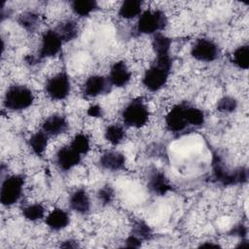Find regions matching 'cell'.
<instances>
[{
  "instance_id": "cell-18",
  "label": "cell",
  "mask_w": 249,
  "mask_h": 249,
  "mask_svg": "<svg viewBox=\"0 0 249 249\" xmlns=\"http://www.w3.org/2000/svg\"><path fill=\"white\" fill-rule=\"evenodd\" d=\"M69 216L66 211L55 208L46 218V224L53 231H60L69 224Z\"/></svg>"
},
{
  "instance_id": "cell-13",
  "label": "cell",
  "mask_w": 249,
  "mask_h": 249,
  "mask_svg": "<svg viewBox=\"0 0 249 249\" xmlns=\"http://www.w3.org/2000/svg\"><path fill=\"white\" fill-rule=\"evenodd\" d=\"M81 154L76 152L71 146L61 147L55 155L57 165L62 170H69L80 163Z\"/></svg>"
},
{
  "instance_id": "cell-20",
  "label": "cell",
  "mask_w": 249,
  "mask_h": 249,
  "mask_svg": "<svg viewBox=\"0 0 249 249\" xmlns=\"http://www.w3.org/2000/svg\"><path fill=\"white\" fill-rule=\"evenodd\" d=\"M142 2L139 0H126L123 2L119 10V16L125 19H130L141 15Z\"/></svg>"
},
{
  "instance_id": "cell-21",
  "label": "cell",
  "mask_w": 249,
  "mask_h": 249,
  "mask_svg": "<svg viewBox=\"0 0 249 249\" xmlns=\"http://www.w3.org/2000/svg\"><path fill=\"white\" fill-rule=\"evenodd\" d=\"M98 8L94 0H74L71 2L72 11L79 17H87Z\"/></svg>"
},
{
  "instance_id": "cell-15",
  "label": "cell",
  "mask_w": 249,
  "mask_h": 249,
  "mask_svg": "<svg viewBox=\"0 0 249 249\" xmlns=\"http://www.w3.org/2000/svg\"><path fill=\"white\" fill-rule=\"evenodd\" d=\"M68 129V122L62 115L54 114L48 117L43 124L42 130L48 135H58L64 133Z\"/></svg>"
},
{
  "instance_id": "cell-22",
  "label": "cell",
  "mask_w": 249,
  "mask_h": 249,
  "mask_svg": "<svg viewBox=\"0 0 249 249\" xmlns=\"http://www.w3.org/2000/svg\"><path fill=\"white\" fill-rule=\"evenodd\" d=\"M49 135L45 131H38L29 138V147L37 156H42L48 145Z\"/></svg>"
},
{
  "instance_id": "cell-33",
  "label": "cell",
  "mask_w": 249,
  "mask_h": 249,
  "mask_svg": "<svg viewBox=\"0 0 249 249\" xmlns=\"http://www.w3.org/2000/svg\"><path fill=\"white\" fill-rule=\"evenodd\" d=\"M141 244H142V240L133 234H130L125 239V247L127 248H138L141 246Z\"/></svg>"
},
{
  "instance_id": "cell-29",
  "label": "cell",
  "mask_w": 249,
  "mask_h": 249,
  "mask_svg": "<svg viewBox=\"0 0 249 249\" xmlns=\"http://www.w3.org/2000/svg\"><path fill=\"white\" fill-rule=\"evenodd\" d=\"M70 146L81 155L87 154L89 150V140L87 135L83 133H79L75 135Z\"/></svg>"
},
{
  "instance_id": "cell-14",
  "label": "cell",
  "mask_w": 249,
  "mask_h": 249,
  "mask_svg": "<svg viewBox=\"0 0 249 249\" xmlns=\"http://www.w3.org/2000/svg\"><path fill=\"white\" fill-rule=\"evenodd\" d=\"M108 79L112 86L124 87L131 79V72L124 61H117L112 65Z\"/></svg>"
},
{
  "instance_id": "cell-6",
  "label": "cell",
  "mask_w": 249,
  "mask_h": 249,
  "mask_svg": "<svg viewBox=\"0 0 249 249\" xmlns=\"http://www.w3.org/2000/svg\"><path fill=\"white\" fill-rule=\"evenodd\" d=\"M122 119L127 126L142 127L149 120V110L142 98L131 100L123 110Z\"/></svg>"
},
{
  "instance_id": "cell-2",
  "label": "cell",
  "mask_w": 249,
  "mask_h": 249,
  "mask_svg": "<svg viewBox=\"0 0 249 249\" xmlns=\"http://www.w3.org/2000/svg\"><path fill=\"white\" fill-rule=\"evenodd\" d=\"M172 65V59L169 54L158 55L155 62L145 71L142 78L144 87L151 90L160 89L167 82Z\"/></svg>"
},
{
  "instance_id": "cell-7",
  "label": "cell",
  "mask_w": 249,
  "mask_h": 249,
  "mask_svg": "<svg viewBox=\"0 0 249 249\" xmlns=\"http://www.w3.org/2000/svg\"><path fill=\"white\" fill-rule=\"evenodd\" d=\"M23 183V177L18 174L11 175L4 179L0 191V200L3 205L10 206L18 202L21 196Z\"/></svg>"
},
{
  "instance_id": "cell-9",
  "label": "cell",
  "mask_w": 249,
  "mask_h": 249,
  "mask_svg": "<svg viewBox=\"0 0 249 249\" xmlns=\"http://www.w3.org/2000/svg\"><path fill=\"white\" fill-rule=\"evenodd\" d=\"M62 39L54 29L46 31L41 40V47L37 55L38 60L56 55L62 47Z\"/></svg>"
},
{
  "instance_id": "cell-31",
  "label": "cell",
  "mask_w": 249,
  "mask_h": 249,
  "mask_svg": "<svg viewBox=\"0 0 249 249\" xmlns=\"http://www.w3.org/2000/svg\"><path fill=\"white\" fill-rule=\"evenodd\" d=\"M97 197H98L100 203H102L103 205H108L114 199V190L109 185L103 186L102 188H100L98 190Z\"/></svg>"
},
{
  "instance_id": "cell-36",
  "label": "cell",
  "mask_w": 249,
  "mask_h": 249,
  "mask_svg": "<svg viewBox=\"0 0 249 249\" xmlns=\"http://www.w3.org/2000/svg\"><path fill=\"white\" fill-rule=\"evenodd\" d=\"M202 247H205V246H213V247H218L219 245L218 244H214V243H204V244H201Z\"/></svg>"
},
{
  "instance_id": "cell-5",
  "label": "cell",
  "mask_w": 249,
  "mask_h": 249,
  "mask_svg": "<svg viewBox=\"0 0 249 249\" xmlns=\"http://www.w3.org/2000/svg\"><path fill=\"white\" fill-rule=\"evenodd\" d=\"M167 18L160 10H147L139 16L135 26L137 34H156L165 28Z\"/></svg>"
},
{
  "instance_id": "cell-35",
  "label": "cell",
  "mask_w": 249,
  "mask_h": 249,
  "mask_svg": "<svg viewBox=\"0 0 249 249\" xmlns=\"http://www.w3.org/2000/svg\"><path fill=\"white\" fill-rule=\"evenodd\" d=\"M78 246H79L78 243L75 240H72V239L64 240L60 244V247H63V248H77Z\"/></svg>"
},
{
  "instance_id": "cell-27",
  "label": "cell",
  "mask_w": 249,
  "mask_h": 249,
  "mask_svg": "<svg viewBox=\"0 0 249 249\" xmlns=\"http://www.w3.org/2000/svg\"><path fill=\"white\" fill-rule=\"evenodd\" d=\"M39 16L34 12H25L21 14L18 18V24L27 31H33L38 25Z\"/></svg>"
},
{
  "instance_id": "cell-17",
  "label": "cell",
  "mask_w": 249,
  "mask_h": 249,
  "mask_svg": "<svg viewBox=\"0 0 249 249\" xmlns=\"http://www.w3.org/2000/svg\"><path fill=\"white\" fill-rule=\"evenodd\" d=\"M124 156L122 153L116 151L106 152L99 159V164L101 165V167L111 171H117L124 168Z\"/></svg>"
},
{
  "instance_id": "cell-11",
  "label": "cell",
  "mask_w": 249,
  "mask_h": 249,
  "mask_svg": "<svg viewBox=\"0 0 249 249\" xmlns=\"http://www.w3.org/2000/svg\"><path fill=\"white\" fill-rule=\"evenodd\" d=\"M112 88L108 78H105L100 75L89 76L84 83L83 92L86 96L95 97L101 94L109 93Z\"/></svg>"
},
{
  "instance_id": "cell-28",
  "label": "cell",
  "mask_w": 249,
  "mask_h": 249,
  "mask_svg": "<svg viewBox=\"0 0 249 249\" xmlns=\"http://www.w3.org/2000/svg\"><path fill=\"white\" fill-rule=\"evenodd\" d=\"M22 215L28 221H37L44 217L45 208L40 203L30 204L22 209Z\"/></svg>"
},
{
  "instance_id": "cell-8",
  "label": "cell",
  "mask_w": 249,
  "mask_h": 249,
  "mask_svg": "<svg viewBox=\"0 0 249 249\" xmlns=\"http://www.w3.org/2000/svg\"><path fill=\"white\" fill-rule=\"evenodd\" d=\"M46 92L53 100H62L70 92V81L65 72H59L46 83Z\"/></svg>"
},
{
  "instance_id": "cell-12",
  "label": "cell",
  "mask_w": 249,
  "mask_h": 249,
  "mask_svg": "<svg viewBox=\"0 0 249 249\" xmlns=\"http://www.w3.org/2000/svg\"><path fill=\"white\" fill-rule=\"evenodd\" d=\"M147 187L151 193L157 196H164L172 190V186L163 172L154 169L149 174Z\"/></svg>"
},
{
  "instance_id": "cell-4",
  "label": "cell",
  "mask_w": 249,
  "mask_h": 249,
  "mask_svg": "<svg viewBox=\"0 0 249 249\" xmlns=\"http://www.w3.org/2000/svg\"><path fill=\"white\" fill-rule=\"evenodd\" d=\"M34 101V95L25 86L15 85L10 87L4 95L3 104L11 111H20L28 108Z\"/></svg>"
},
{
  "instance_id": "cell-10",
  "label": "cell",
  "mask_w": 249,
  "mask_h": 249,
  "mask_svg": "<svg viewBox=\"0 0 249 249\" xmlns=\"http://www.w3.org/2000/svg\"><path fill=\"white\" fill-rule=\"evenodd\" d=\"M191 54L196 60L210 62L218 57L219 48L213 41L201 38L193 45Z\"/></svg>"
},
{
  "instance_id": "cell-25",
  "label": "cell",
  "mask_w": 249,
  "mask_h": 249,
  "mask_svg": "<svg viewBox=\"0 0 249 249\" xmlns=\"http://www.w3.org/2000/svg\"><path fill=\"white\" fill-rule=\"evenodd\" d=\"M131 234L135 235L142 241H148L153 236V231L149 227V225L146 224L144 221L136 220L132 224Z\"/></svg>"
},
{
  "instance_id": "cell-24",
  "label": "cell",
  "mask_w": 249,
  "mask_h": 249,
  "mask_svg": "<svg viewBox=\"0 0 249 249\" xmlns=\"http://www.w3.org/2000/svg\"><path fill=\"white\" fill-rule=\"evenodd\" d=\"M124 135H125L124 129L120 124L108 125L105 129V132H104L105 139L113 145L120 144L124 140Z\"/></svg>"
},
{
  "instance_id": "cell-34",
  "label": "cell",
  "mask_w": 249,
  "mask_h": 249,
  "mask_svg": "<svg viewBox=\"0 0 249 249\" xmlns=\"http://www.w3.org/2000/svg\"><path fill=\"white\" fill-rule=\"evenodd\" d=\"M88 114L90 116V117H95V118H98V117H101L102 116V109L100 106L98 105H93V106H90L88 110Z\"/></svg>"
},
{
  "instance_id": "cell-1",
  "label": "cell",
  "mask_w": 249,
  "mask_h": 249,
  "mask_svg": "<svg viewBox=\"0 0 249 249\" xmlns=\"http://www.w3.org/2000/svg\"><path fill=\"white\" fill-rule=\"evenodd\" d=\"M204 123V113L190 104L181 103L172 107L165 117V124L169 131L183 132L190 128H198Z\"/></svg>"
},
{
  "instance_id": "cell-19",
  "label": "cell",
  "mask_w": 249,
  "mask_h": 249,
  "mask_svg": "<svg viewBox=\"0 0 249 249\" xmlns=\"http://www.w3.org/2000/svg\"><path fill=\"white\" fill-rule=\"evenodd\" d=\"M54 30L57 32L63 42L72 41L78 35V26L76 21L73 19H66L60 22Z\"/></svg>"
},
{
  "instance_id": "cell-16",
  "label": "cell",
  "mask_w": 249,
  "mask_h": 249,
  "mask_svg": "<svg viewBox=\"0 0 249 249\" xmlns=\"http://www.w3.org/2000/svg\"><path fill=\"white\" fill-rule=\"evenodd\" d=\"M69 205L72 210L79 214H86L90 209V200L84 189L76 190L69 198Z\"/></svg>"
},
{
  "instance_id": "cell-30",
  "label": "cell",
  "mask_w": 249,
  "mask_h": 249,
  "mask_svg": "<svg viewBox=\"0 0 249 249\" xmlns=\"http://www.w3.org/2000/svg\"><path fill=\"white\" fill-rule=\"evenodd\" d=\"M237 108V100L231 96H224L217 103V109L223 113H231Z\"/></svg>"
},
{
  "instance_id": "cell-3",
  "label": "cell",
  "mask_w": 249,
  "mask_h": 249,
  "mask_svg": "<svg viewBox=\"0 0 249 249\" xmlns=\"http://www.w3.org/2000/svg\"><path fill=\"white\" fill-rule=\"evenodd\" d=\"M212 176L215 181L223 186H232L247 182L248 171L245 167H238L234 170H228L221 159L214 155L212 160Z\"/></svg>"
},
{
  "instance_id": "cell-23",
  "label": "cell",
  "mask_w": 249,
  "mask_h": 249,
  "mask_svg": "<svg viewBox=\"0 0 249 249\" xmlns=\"http://www.w3.org/2000/svg\"><path fill=\"white\" fill-rule=\"evenodd\" d=\"M171 40L167 36L163 35L160 32H158L154 34L152 46L154 49V52L158 55H166L169 54Z\"/></svg>"
},
{
  "instance_id": "cell-32",
  "label": "cell",
  "mask_w": 249,
  "mask_h": 249,
  "mask_svg": "<svg viewBox=\"0 0 249 249\" xmlns=\"http://www.w3.org/2000/svg\"><path fill=\"white\" fill-rule=\"evenodd\" d=\"M230 234H232V235H236V236H239V237H245L246 234H247V228L242 225V224H238L236 226H234L231 231H230Z\"/></svg>"
},
{
  "instance_id": "cell-26",
  "label": "cell",
  "mask_w": 249,
  "mask_h": 249,
  "mask_svg": "<svg viewBox=\"0 0 249 249\" xmlns=\"http://www.w3.org/2000/svg\"><path fill=\"white\" fill-rule=\"evenodd\" d=\"M232 62L241 69H247L249 66V47L243 45L238 47L232 53Z\"/></svg>"
}]
</instances>
